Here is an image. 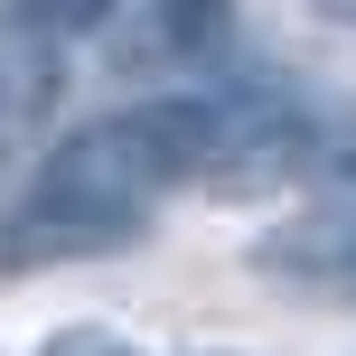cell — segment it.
<instances>
[{
  "label": "cell",
  "mask_w": 356,
  "mask_h": 356,
  "mask_svg": "<svg viewBox=\"0 0 356 356\" xmlns=\"http://www.w3.org/2000/svg\"><path fill=\"white\" fill-rule=\"evenodd\" d=\"M309 160V113L272 104V94H216V197H263Z\"/></svg>",
  "instance_id": "cell-1"
},
{
  "label": "cell",
  "mask_w": 356,
  "mask_h": 356,
  "mask_svg": "<svg viewBox=\"0 0 356 356\" xmlns=\"http://www.w3.org/2000/svg\"><path fill=\"white\" fill-rule=\"evenodd\" d=\"M253 272L282 291H309V300H356V188L309 197L291 225H272L253 244Z\"/></svg>",
  "instance_id": "cell-2"
},
{
  "label": "cell",
  "mask_w": 356,
  "mask_h": 356,
  "mask_svg": "<svg viewBox=\"0 0 356 356\" xmlns=\"http://www.w3.org/2000/svg\"><path fill=\"white\" fill-rule=\"evenodd\" d=\"M56 66H47V38H0V150L29 131V113L47 104Z\"/></svg>",
  "instance_id": "cell-3"
},
{
  "label": "cell",
  "mask_w": 356,
  "mask_h": 356,
  "mask_svg": "<svg viewBox=\"0 0 356 356\" xmlns=\"http://www.w3.org/2000/svg\"><path fill=\"white\" fill-rule=\"evenodd\" d=\"M150 29H160L169 56H207V47H225L234 0H150Z\"/></svg>",
  "instance_id": "cell-4"
},
{
  "label": "cell",
  "mask_w": 356,
  "mask_h": 356,
  "mask_svg": "<svg viewBox=\"0 0 356 356\" xmlns=\"http://www.w3.org/2000/svg\"><path fill=\"white\" fill-rule=\"evenodd\" d=\"M10 19L29 38H94V29H113V19H122V0H10Z\"/></svg>",
  "instance_id": "cell-5"
},
{
  "label": "cell",
  "mask_w": 356,
  "mask_h": 356,
  "mask_svg": "<svg viewBox=\"0 0 356 356\" xmlns=\"http://www.w3.org/2000/svg\"><path fill=\"white\" fill-rule=\"evenodd\" d=\"M38 356H141V347H131L122 328H104V319H66V328L38 338Z\"/></svg>",
  "instance_id": "cell-6"
},
{
  "label": "cell",
  "mask_w": 356,
  "mask_h": 356,
  "mask_svg": "<svg viewBox=\"0 0 356 356\" xmlns=\"http://www.w3.org/2000/svg\"><path fill=\"white\" fill-rule=\"evenodd\" d=\"M319 19H338V29H356V0H309Z\"/></svg>",
  "instance_id": "cell-7"
}]
</instances>
